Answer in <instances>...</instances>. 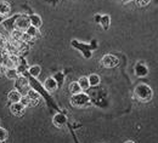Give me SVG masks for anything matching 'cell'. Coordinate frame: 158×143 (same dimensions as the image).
I'll return each instance as SVG.
<instances>
[{"label": "cell", "mask_w": 158, "mask_h": 143, "mask_svg": "<svg viewBox=\"0 0 158 143\" xmlns=\"http://www.w3.org/2000/svg\"><path fill=\"white\" fill-rule=\"evenodd\" d=\"M135 96L140 102H150L152 100L153 92L151 87L146 84H140L135 87Z\"/></svg>", "instance_id": "6da1fadb"}, {"label": "cell", "mask_w": 158, "mask_h": 143, "mask_svg": "<svg viewBox=\"0 0 158 143\" xmlns=\"http://www.w3.org/2000/svg\"><path fill=\"white\" fill-rule=\"evenodd\" d=\"M89 97H88V95H85V93H77V95H73L72 97H71V103H72V105L73 107H76V108H81V107H86L88 104H89Z\"/></svg>", "instance_id": "7a4b0ae2"}, {"label": "cell", "mask_w": 158, "mask_h": 143, "mask_svg": "<svg viewBox=\"0 0 158 143\" xmlns=\"http://www.w3.org/2000/svg\"><path fill=\"white\" fill-rule=\"evenodd\" d=\"M14 26H15V29H19L21 32H26L31 26L29 16L20 15L19 17H16V20L14 22Z\"/></svg>", "instance_id": "3957f363"}, {"label": "cell", "mask_w": 158, "mask_h": 143, "mask_svg": "<svg viewBox=\"0 0 158 143\" xmlns=\"http://www.w3.org/2000/svg\"><path fill=\"white\" fill-rule=\"evenodd\" d=\"M15 86H16V90L20 91V93L22 96L27 95V92L31 90L29 82H28V80H27L24 77H19V78L16 79V81H15Z\"/></svg>", "instance_id": "277c9868"}, {"label": "cell", "mask_w": 158, "mask_h": 143, "mask_svg": "<svg viewBox=\"0 0 158 143\" xmlns=\"http://www.w3.org/2000/svg\"><path fill=\"white\" fill-rule=\"evenodd\" d=\"M101 63H102V66L106 67V68H113V67L118 66L119 61H118V58H117L116 56H113V55H106V56L102 57Z\"/></svg>", "instance_id": "5b68a950"}, {"label": "cell", "mask_w": 158, "mask_h": 143, "mask_svg": "<svg viewBox=\"0 0 158 143\" xmlns=\"http://www.w3.org/2000/svg\"><path fill=\"white\" fill-rule=\"evenodd\" d=\"M10 110H11V113H12L14 115H16V117H21V115H23V114H24L26 107H24L21 102L11 103V105H10Z\"/></svg>", "instance_id": "8992f818"}, {"label": "cell", "mask_w": 158, "mask_h": 143, "mask_svg": "<svg viewBox=\"0 0 158 143\" xmlns=\"http://www.w3.org/2000/svg\"><path fill=\"white\" fill-rule=\"evenodd\" d=\"M21 98H22V95L20 93V91H17L16 89H15V90H11V91L9 92V95H7V100L11 103L20 102Z\"/></svg>", "instance_id": "52a82bcc"}, {"label": "cell", "mask_w": 158, "mask_h": 143, "mask_svg": "<svg viewBox=\"0 0 158 143\" xmlns=\"http://www.w3.org/2000/svg\"><path fill=\"white\" fill-rule=\"evenodd\" d=\"M29 100H31V103H32V105H37L40 101V95L37 92V91H34V90H29L28 92H27V95H26Z\"/></svg>", "instance_id": "ba28073f"}, {"label": "cell", "mask_w": 158, "mask_h": 143, "mask_svg": "<svg viewBox=\"0 0 158 143\" xmlns=\"http://www.w3.org/2000/svg\"><path fill=\"white\" fill-rule=\"evenodd\" d=\"M52 123L56 127H62L63 125H66L67 123V118L63 115V114H56L52 119Z\"/></svg>", "instance_id": "9c48e42d"}, {"label": "cell", "mask_w": 158, "mask_h": 143, "mask_svg": "<svg viewBox=\"0 0 158 143\" xmlns=\"http://www.w3.org/2000/svg\"><path fill=\"white\" fill-rule=\"evenodd\" d=\"M44 87H45L46 91L52 92V91H55L57 89V81L54 78H49V79H46V81L44 84Z\"/></svg>", "instance_id": "30bf717a"}, {"label": "cell", "mask_w": 158, "mask_h": 143, "mask_svg": "<svg viewBox=\"0 0 158 143\" xmlns=\"http://www.w3.org/2000/svg\"><path fill=\"white\" fill-rule=\"evenodd\" d=\"M5 75L9 79H11V80H16L20 77V74H19L16 68H7V69H5Z\"/></svg>", "instance_id": "8fae6325"}, {"label": "cell", "mask_w": 158, "mask_h": 143, "mask_svg": "<svg viewBox=\"0 0 158 143\" xmlns=\"http://www.w3.org/2000/svg\"><path fill=\"white\" fill-rule=\"evenodd\" d=\"M10 4L7 1H0V15L1 16H6L10 14Z\"/></svg>", "instance_id": "7c38bea8"}, {"label": "cell", "mask_w": 158, "mask_h": 143, "mask_svg": "<svg viewBox=\"0 0 158 143\" xmlns=\"http://www.w3.org/2000/svg\"><path fill=\"white\" fill-rule=\"evenodd\" d=\"M135 72H136V75L139 77H145L147 74V67L143 66L142 63H139L135 66Z\"/></svg>", "instance_id": "4fadbf2b"}, {"label": "cell", "mask_w": 158, "mask_h": 143, "mask_svg": "<svg viewBox=\"0 0 158 143\" xmlns=\"http://www.w3.org/2000/svg\"><path fill=\"white\" fill-rule=\"evenodd\" d=\"M29 22H31V26H33L35 28H39L41 26V18L38 15H31L29 16Z\"/></svg>", "instance_id": "5bb4252c"}, {"label": "cell", "mask_w": 158, "mask_h": 143, "mask_svg": "<svg viewBox=\"0 0 158 143\" xmlns=\"http://www.w3.org/2000/svg\"><path fill=\"white\" fill-rule=\"evenodd\" d=\"M40 72H41V68H40L38 64H34V66H32V67L28 69V73H29V75H32L33 78H37V77H39Z\"/></svg>", "instance_id": "9a60e30c"}, {"label": "cell", "mask_w": 158, "mask_h": 143, "mask_svg": "<svg viewBox=\"0 0 158 143\" xmlns=\"http://www.w3.org/2000/svg\"><path fill=\"white\" fill-rule=\"evenodd\" d=\"M23 33H24V32H21V30H19V29H14V30L11 32V40L22 41Z\"/></svg>", "instance_id": "2e32d148"}, {"label": "cell", "mask_w": 158, "mask_h": 143, "mask_svg": "<svg viewBox=\"0 0 158 143\" xmlns=\"http://www.w3.org/2000/svg\"><path fill=\"white\" fill-rule=\"evenodd\" d=\"M26 33H27L32 39L39 37V30H38V28H35V27H33V26H29V28L26 30Z\"/></svg>", "instance_id": "e0dca14e"}, {"label": "cell", "mask_w": 158, "mask_h": 143, "mask_svg": "<svg viewBox=\"0 0 158 143\" xmlns=\"http://www.w3.org/2000/svg\"><path fill=\"white\" fill-rule=\"evenodd\" d=\"M78 84L81 90H88V89L90 87V84H89V80H88L86 77H81L78 80Z\"/></svg>", "instance_id": "ac0fdd59"}, {"label": "cell", "mask_w": 158, "mask_h": 143, "mask_svg": "<svg viewBox=\"0 0 158 143\" xmlns=\"http://www.w3.org/2000/svg\"><path fill=\"white\" fill-rule=\"evenodd\" d=\"M88 80H89L90 86H98L100 84V77L96 75V74H91V75L88 78Z\"/></svg>", "instance_id": "d6986e66"}, {"label": "cell", "mask_w": 158, "mask_h": 143, "mask_svg": "<svg viewBox=\"0 0 158 143\" xmlns=\"http://www.w3.org/2000/svg\"><path fill=\"white\" fill-rule=\"evenodd\" d=\"M69 91L72 92V95H77V93H80V92H81V89H80L78 82H72V84L69 85Z\"/></svg>", "instance_id": "ffe728a7"}, {"label": "cell", "mask_w": 158, "mask_h": 143, "mask_svg": "<svg viewBox=\"0 0 158 143\" xmlns=\"http://www.w3.org/2000/svg\"><path fill=\"white\" fill-rule=\"evenodd\" d=\"M100 23L103 27V29H108V27H110V16H107V15L102 16L101 20H100Z\"/></svg>", "instance_id": "44dd1931"}, {"label": "cell", "mask_w": 158, "mask_h": 143, "mask_svg": "<svg viewBox=\"0 0 158 143\" xmlns=\"http://www.w3.org/2000/svg\"><path fill=\"white\" fill-rule=\"evenodd\" d=\"M7 136H9V133H7V131H6L5 129H2V127H0V142H2V141H5V140L7 138Z\"/></svg>", "instance_id": "7402d4cb"}, {"label": "cell", "mask_w": 158, "mask_h": 143, "mask_svg": "<svg viewBox=\"0 0 158 143\" xmlns=\"http://www.w3.org/2000/svg\"><path fill=\"white\" fill-rule=\"evenodd\" d=\"M24 107H29V105H32V103H31V100L24 95V96H22V98H21V101H20Z\"/></svg>", "instance_id": "603a6c76"}, {"label": "cell", "mask_w": 158, "mask_h": 143, "mask_svg": "<svg viewBox=\"0 0 158 143\" xmlns=\"http://www.w3.org/2000/svg\"><path fill=\"white\" fill-rule=\"evenodd\" d=\"M150 1H151V0H138V4L140 6H145V5H147Z\"/></svg>", "instance_id": "cb8c5ba5"}, {"label": "cell", "mask_w": 158, "mask_h": 143, "mask_svg": "<svg viewBox=\"0 0 158 143\" xmlns=\"http://www.w3.org/2000/svg\"><path fill=\"white\" fill-rule=\"evenodd\" d=\"M125 143H134V142H133V141H127Z\"/></svg>", "instance_id": "d4e9b609"}, {"label": "cell", "mask_w": 158, "mask_h": 143, "mask_svg": "<svg viewBox=\"0 0 158 143\" xmlns=\"http://www.w3.org/2000/svg\"><path fill=\"white\" fill-rule=\"evenodd\" d=\"M123 1H127V0H123Z\"/></svg>", "instance_id": "484cf974"}, {"label": "cell", "mask_w": 158, "mask_h": 143, "mask_svg": "<svg viewBox=\"0 0 158 143\" xmlns=\"http://www.w3.org/2000/svg\"><path fill=\"white\" fill-rule=\"evenodd\" d=\"M0 143H1V142H0Z\"/></svg>", "instance_id": "4316f807"}]
</instances>
